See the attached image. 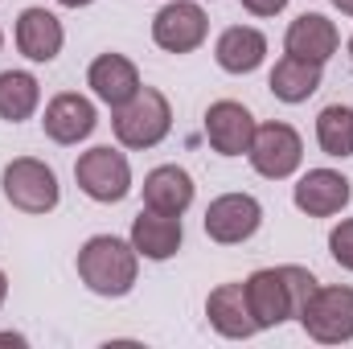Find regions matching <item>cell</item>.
Returning a JSON list of instances; mask_svg holds the SVG:
<instances>
[{
  "instance_id": "9",
  "label": "cell",
  "mask_w": 353,
  "mask_h": 349,
  "mask_svg": "<svg viewBox=\"0 0 353 349\" xmlns=\"http://www.w3.org/2000/svg\"><path fill=\"white\" fill-rule=\"evenodd\" d=\"M94 128H99V107H94V99L79 94V90L54 94L41 111V132L62 148H74V144L90 140Z\"/></svg>"
},
{
  "instance_id": "10",
  "label": "cell",
  "mask_w": 353,
  "mask_h": 349,
  "mask_svg": "<svg viewBox=\"0 0 353 349\" xmlns=\"http://www.w3.org/2000/svg\"><path fill=\"white\" fill-rule=\"evenodd\" d=\"M353 201V181L337 169H308L292 185V206L308 218H337Z\"/></svg>"
},
{
  "instance_id": "14",
  "label": "cell",
  "mask_w": 353,
  "mask_h": 349,
  "mask_svg": "<svg viewBox=\"0 0 353 349\" xmlns=\"http://www.w3.org/2000/svg\"><path fill=\"white\" fill-rule=\"evenodd\" d=\"M12 37H17V50H21L29 62H37V66L54 62V58L62 54V46H66V29H62V21H58L50 8H41V4L21 8Z\"/></svg>"
},
{
  "instance_id": "26",
  "label": "cell",
  "mask_w": 353,
  "mask_h": 349,
  "mask_svg": "<svg viewBox=\"0 0 353 349\" xmlns=\"http://www.w3.org/2000/svg\"><path fill=\"white\" fill-rule=\"evenodd\" d=\"M0 346H25V337L21 333H0Z\"/></svg>"
},
{
  "instance_id": "1",
  "label": "cell",
  "mask_w": 353,
  "mask_h": 349,
  "mask_svg": "<svg viewBox=\"0 0 353 349\" xmlns=\"http://www.w3.org/2000/svg\"><path fill=\"white\" fill-rule=\"evenodd\" d=\"M79 279L87 283V292L103 296V300H119L136 288L140 279V255L128 239L119 235H90L79 247Z\"/></svg>"
},
{
  "instance_id": "13",
  "label": "cell",
  "mask_w": 353,
  "mask_h": 349,
  "mask_svg": "<svg viewBox=\"0 0 353 349\" xmlns=\"http://www.w3.org/2000/svg\"><path fill=\"white\" fill-rule=\"evenodd\" d=\"M87 87L99 103H107V107L115 111V107H123L128 99H136V90L144 87V79H140V66H136L128 54L107 50V54H99L87 66Z\"/></svg>"
},
{
  "instance_id": "7",
  "label": "cell",
  "mask_w": 353,
  "mask_h": 349,
  "mask_svg": "<svg viewBox=\"0 0 353 349\" xmlns=\"http://www.w3.org/2000/svg\"><path fill=\"white\" fill-rule=\"evenodd\" d=\"M201 226H205L210 243H218V247H239V243H247V239L259 235V226H263V206H259V197H251V193H222V197H214V201L205 206Z\"/></svg>"
},
{
  "instance_id": "4",
  "label": "cell",
  "mask_w": 353,
  "mask_h": 349,
  "mask_svg": "<svg viewBox=\"0 0 353 349\" xmlns=\"http://www.w3.org/2000/svg\"><path fill=\"white\" fill-rule=\"evenodd\" d=\"M74 181L99 206H119L132 193V161L111 144H94L74 161Z\"/></svg>"
},
{
  "instance_id": "29",
  "label": "cell",
  "mask_w": 353,
  "mask_h": 349,
  "mask_svg": "<svg viewBox=\"0 0 353 349\" xmlns=\"http://www.w3.org/2000/svg\"><path fill=\"white\" fill-rule=\"evenodd\" d=\"M62 8H87V4H94V0H58Z\"/></svg>"
},
{
  "instance_id": "23",
  "label": "cell",
  "mask_w": 353,
  "mask_h": 349,
  "mask_svg": "<svg viewBox=\"0 0 353 349\" xmlns=\"http://www.w3.org/2000/svg\"><path fill=\"white\" fill-rule=\"evenodd\" d=\"M279 275H283L288 296H292V308H296V317H300V312H304V304L312 300V292L321 288V279H316L308 267H300V263H283V267H279Z\"/></svg>"
},
{
  "instance_id": "30",
  "label": "cell",
  "mask_w": 353,
  "mask_h": 349,
  "mask_svg": "<svg viewBox=\"0 0 353 349\" xmlns=\"http://www.w3.org/2000/svg\"><path fill=\"white\" fill-rule=\"evenodd\" d=\"M350 62H353V37H350Z\"/></svg>"
},
{
  "instance_id": "17",
  "label": "cell",
  "mask_w": 353,
  "mask_h": 349,
  "mask_svg": "<svg viewBox=\"0 0 353 349\" xmlns=\"http://www.w3.org/2000/svg\"><path fill=\"white\" fill-rule=\"evenodd\" d=\"M337 50H341V33L325 12H300L283 33V54H292V58H308V62L325 66Z\"/></svg>"
},
{
  "instance_id": "16",
  "label": "cell",
  "mask_w": 353,
  "mask_h": 349,
  "mask_svg": "<svg viewBox=\"0 0 353 349\" xmlns=\"http://www.w3.org/2000/svg\"><path fill=\"white\" fill-rule=\"evenodd\" d=\"M205 317H210L214 333L226 337V341H247V337L259 333L243 283H218V288L205 296Z\"/></svg>"
},
{
  "instance_id": "27",
  "label": "cell",
  "mask_w": 353,
  "mask_h": 349,
  "mask_svg": "<svg viewBox=\"0 0 353 349\" xmlns=\"http://www.w3.org/2000/svg\"><path fill=\"white\" fill-rule=\"evenodd\" d=\"M4 300H8V275H4V267H0V308H4Z\"/></svg>"
},
{
  "instance_id": "3",
  "label": "cell",
  "mask_w": 353,
  "mask_h": 349,
  "mask_svg": "<svg viewBox=\"0 0 353 349\" xmlns=\"http://www.w3.org/2000/svg\"><path fill=\"white\" fill-rule=\"evenodd\" d=\"M0 193H4V201H8L12 210L33 214V218L54 214L58 201H62L58 173H54L46 161H37V157H17V161H8V165L0 169Z\"/></svg>"
},
{
  "instance_id": "28",
  "label": "cell",
  "mask_w": 353,
  "mask_h": 349,
  "mask_svg": "<svg viewBox=\"0 0 353 349\" xmlns=\"http://www.w3.org/2000/svg\"><path fill=\"white\" fill-rule=\"evenodd\" d=\"M333 8H337V12H345V17H353V0H333Z\"/></svg>"
},
{
  "instance_id": "15",
  "label": "cell",
  "mask_w": 353,
  "mask_h": 349,
  "mask_svg": "<svg viewBox=\"0 0 353 349\" xmlns=\"http://www.w3.org/2000/svg\"><path fill=\"white\" fill-rule=\"evenodd\" d=\"M128 243L136 247V255L148 263H165L173 259L176 251H181V243H185V226H181V218L176 214H161V210H140L136 218H132V235H128Z\"/></svg>"
},
{
  "instance_id": "19",
  "label": "cell",
  "mask_w": 353,
  "mask_h": 349,
  "mask_svg": "<svg viewBox=\"0 0 353 349\" xmlns=\"http://www.w3.org/2000/svg\"><path fill=\"white\" fill-rule=\"evenodd\" d=\"M144 206L148 210H161V214H185L189 206H193V197H197V185H193V177L189 169H181V165H157L152 173L144 177Z\"/></svg>"
},
{
  "instance_id": "6",
  "label": "cell",
  "mask_w": 353,
  "mask_h": 349,
  "mask_svg": "<svg viewBox=\"0 0 353 349\" xmlns=\"http://www.w3.org/2000/svg\"><path fill=\"white\" fill-rule=\"evenodd\" d=\"M247 161L251 169L267 181H288V177L300 173L304 165V140L292 123L283 119H271V123H259L255 128V140L247 148Z\"/></svg>"
},
{
  "instance_id": "31",
  "label": "cell",
  "mask_w": 353,
  "mask_h": 349,
  "mask_svg": "<svg viewBox=\"0 0 353 349\" xmlns=\"http://www.w3.org/2000/svg\"><path fill=\"white\" fill-rule=\"evenodd\" d=\"M0 46H4V33H0Z\"/></svg>"
},
{
  "instance_id": "18",
  "label": "cell",
  "mask_w": 353,
  "mask_h": 349,
  "mask_svg": "<svg viewBox=\"0 0 353 349\" xmlns=\"http://www.w3.org/2000/svg\"><path fill=\"white\" fill-rule=\"evenodd\" d=\"M214 62L226 74H255L267 62V37L255 25H230L214 41Z\"/></svg>"
},
{
  "instance_id": "21",
  "label": "cell",
  "mask_w": 353,
  "mask_h": 349,
  "mask_svg": "<svg viewBox=\"0 0 353 349\" xmlns=\"http://www.w3.org/2000/svg\"><path fill=\"white\" fill-rule=\"evenodd\" d=\"M41 107V83L29 70H0V119L25 123Z\"/></svg>"
},
{
  "instance_id": "24",
  "label": "cell",
  "mask_w": 353,
  "mask_h": 349,
  "mask_svg": "<svg viewBox=\"0 0 353 349\" xmlns=\"http://www.w3.org/2000/svg\"><path fill=\"white\" fill-rule=\"evenodd\" d=\"M329 255L337 267L353 271V218H341L333 230H329Z\"/></svg>"
},
{
  "instance_id": "20",
  "label": "cell",
  "mask_w": 353,
  "mask_h": 349,
  "mask_svg": "<svg viewBox=\"0 0 353 349\" xmlns=\"http://www.w3.org/2000/svg\"><path fill=\"white\" fill-rule=\"evenodd\" d=\"M321 83H325V66H321V62H308V58H292V54H283V58L271 66V79H267L271 94H275L279 103H288V107L308 103V99L321 90Z\"/></svg>"
},
{
  "instance_id": "25",
  "label": "cell",
  "mask_w": 353,
  "mask_h": 349,
  "mask_svg": "<svg viewBox=\"0 0 353 349\" xmlns=\"http://www.w3.org/2000/svg\"><path fill=\"white\" fill-rule=\"evenodd\" d=\"M243 8H247L251 17H279V12L288 8V0H243Z\"/></svg>"
},
{
  "instance_id": "22",
  "label": "cell",
  "mask_w": 353,
  "mask_h": 349,
  "mask_svg": "<svg viewBox=\"0 0 353 349\" xmlns=\"http://www.w3.org/2000/svg\"><path fill=\"white\" fill-rule=\"evenodd\" d=\"M316 144L333 161H350L353 157V107L350 103H329L316 115Z\"/></svg>"
},
{
  "instance_id": "5",
  "label": "cell",
  "mask_w": 353,
  "mask_h": 349,
  "mask_svg": "<svg viewBox=\"0 0 353 349\" xmlns=\"http://www.w3.org/2000/svg\"><path fill=\"white\" fill-rule=\"evenodd\" d=\"M296 321L321 346H345V341H353V288L350 283L316 288Z\"/></svg>"
},
{
  "instance_id": "8",
  "label": "cell",
  "mask_w": 353,
  "mask_h": 349,
  "mask_svg": "<svg viewBox=\"0 0 353 349\" xmlns=\"http://www.w3.org/2000/svg\"><path fill=\"white\" fill-rule=\"evenodd\" d=\"M205 37H210V17L201 0H169L152 17V41L165 54H193L205 46Z\"/></svg>"
},
{
  "instance_id": "12",
  "label": "cell",
  "mask_w": 353,
  "mask_h": 349,
  "mask_svg": "<svg viewBox=\"0 0 353 349\" xmlns=\"http://www.w3.org/2000/svg\"><path fill=\"white\" fill-rule=\"evenodd\" d=\"M243 288H247V304H251V317H255L259 333L296 321V308H292V296H288V283H283L279 267H259V271H251V275L243 279Z\"/></svg>"
},
{
  "instance_id": "11",
  "label": "cell",
  "mask_w": 353,
  "mask_h": 349,
  "mask_svg": "<svg viewBox=\"0 0 353 349\" xmlns=\"http://www.w3.org/2000/svg\"><path fill=\"white\" fill-rule=\"evenodd\" d=\"M255 115L239 99H218L205 107V140L218 157H247L255 140Z\"/></svg>"
},
{
  "instance_id": "2",
  "label": "cell",
  "mask_w": 353,
  "mask_h": 349,
  "mask_svg": "<svg viewBox=\"0 0 353 349\" xmlns=\"http://www.w3.org/2000/svg\"><path fill=\"white\" fill-rule=\"evenodd\" d=\"M111 132H115L119 148H132V152L157 148L173 132V103H169V94L157 87H140L136 99H128L123 107L111 111Z\"/></svg>"
}]
</instances>
